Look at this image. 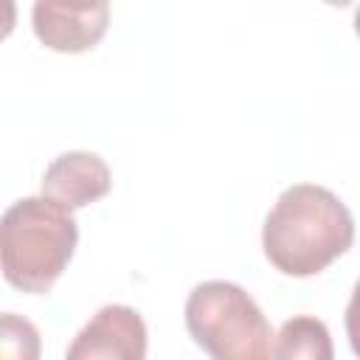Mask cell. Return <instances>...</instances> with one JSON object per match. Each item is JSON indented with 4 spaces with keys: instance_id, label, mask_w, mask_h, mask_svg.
Wrapping results in <instances>:
<instances>
[{
    "instance_id": "9c48e42d",
    "label": "cell",
    "mask_w": 360,
    "mask_h": 360,
    "mask_svg": "<svg viewBox=\"0 0 360 360\" xmlns=\"http://www.w3.org/2000/svg\"><path fill=\"white\" fill-rule=\"evenodd\" d=\"M17 22V6L11 0H0V39H6L14 31Z\"/></svg>"
},
{
    "instance_id": "277c9868",
    "label": "cell",
    "mask_w": 360,
    "mask_h": 360,
    "mask_svg": "<svg viewBox=\"0 0 360 360\" xmlns=\"http://www.w3.org/2000/svg\"><path fill=\"white\" fill-rule=\"evenodd\" d=\"M65 360H146V323L127 304L101 307L73 338Z\"/></svg>"
},
{
    "instance_id": "ba28073f",
    "label": "cell",
    "mask_w": 360,
    "mask_h": 360,
    "mask_svg": "<svg viewBox=\"0 0 360 360\" xmlns=\"http://www.w3.org/2000/svg\"><path fill=\"white\" fill-rule=\"evenodd\" d=\"M39 357H42L39 329L17 312H0V360H39Z\"/></svg>"
},
{
    "instance_id": "5b68a950",
    "label": "cell",
    "mask_w": 360,
    "mask_h": 360,
    "mask_svg": "<svg viewBox=\"0 0 360 360\" xmlns=\"http://www.w3.org/2000/svg\"><path fill=\"white\" fill-rule=\"evenodd\" d=\"M110 22L107 3H56L39 0L31 8L37 39L59 53H82L93 48Z\"/></svg>"
},
{
    "instance_id": "6da1fadb",
    "label": "cell",
    "mask_w": 360,
    "mask_h": 360,
    "mask_svg": "<svg viewBox=\"0 0 360 360\" xmlns=\"http://www.w3.org/2000/svg\"><path fill=\"white\" fill-rule=\"evenodd\" d=\"M354 242V219L346 202L315 183H295L278 194L264 217L262 248L284 276H315Z\"/></svg>"
},
{
    "instance_id": "7a4b0ae2",
    "label": "cell",
    "mask_w": 360,
    "mask_h": 360,
    "mask_svg": "<svg viewBox=\"0 0 360 360\" xmlns=\"http://www.w3.org/2000/svg\"><path fill=\"white\" fill-rule=\"evenodd\" d=\"M76 242L70 211L45 197H22L0 217V273L14 290L42 295L65 273Z\"/></svg>"
},
{
    "instance_id": "3957f363",
    "label": "cell",
    "mask_w": 360,
    "mask_h": 360,
    "mask_svg": "<svg viewBox=\"0 0 360 360\" xmlns=\"http://www.w3.org/2000/svg\"><path fill=\"white\" fill-rule=\"evenodd\" d=\"M186 329L211 360H273V329L233 281H202L186 298Z\"/></svg>"
},
{
    "instance_id": "52a82bcc",
    "label": "cell",
    "mask_w": 360,
    "mask_h": 360,
    "mask_svg": "<svg viewBox=\"0 0 360 360\" xmlns=\"http://www.w3.org/2000/svg\"><path fill=\"white\" fill-rule=\"evenodd\" d=\"M273 354L276 360H335V346L321 318L295 315L281 323Z\"/></svg>"
},
{
    "instance_id": "8992f818",
    "label": "cell",
    "mask_w": 360,
    "mask_h": 360,
    "mask_svg": "<svg viewBox=\"0 0 360 360\" xmlns=\"http://www.w3.org/2000/svg\"><path fill=\"white\" fill-rule=\"evenodd\" d=\"M112 186L110 166L96 152H65L42 174V197L65 211L84 208L101 200Z\"/></svg>"
}]
</instances>
